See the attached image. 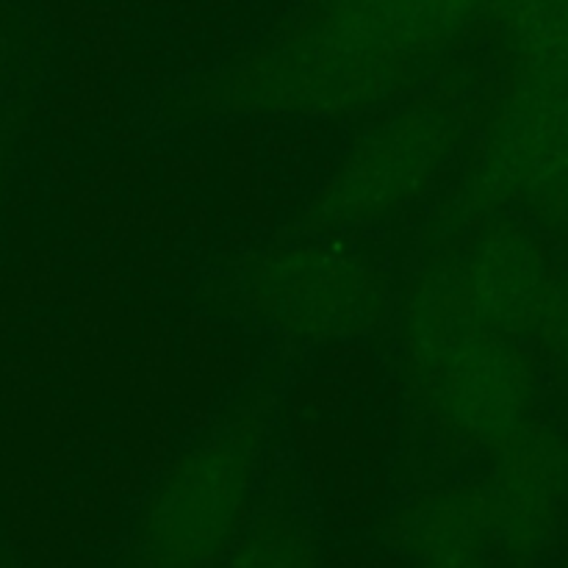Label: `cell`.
I'll return each instance as SVG.
<instances>
[{"instance_id":"cell-1","label":"cell","mask_w":568,"mask_h":568,"mask_svg":"<svg viewBox=\"0 0 568 568\" xmlns=\"http://www.w3.org/2000/svg\"><path fill=\"white\" fill-rule=\"evenodd\" d=\"M497 0H311L214 83L220 109L342 120L425 81Z\"/></svg>"},{"instance_id":"cell-2","label":"cell","mask_w":568,"mask_h":568,"mask_svg":"<svg viewBox=\"0 0 568 568\" xmlns=\"http://www.w3.org/2000/svg\"><path fill=\"white\" fill-rule=\"evenodd\" d=\"M399 336L410 392L449 442L491 455L532 422L538 369L525 338L471 311L449 258L410 283Z\"/></svg>"},{"instance_id":"cell-3","label":"cell","mask_w":568,"mask_h":568,"mask_svg":"<svg viewBox=\"0 0 568 568\" xmlns=\"http://www.w3.org/2000/svg\"><path fill=\"white\" fill-rule=\"evenodd\" d=\"M261 469L264 430L255 416L197 438L150 488L125 568H220L258 505Z\"/></svg>"},{"instance_id":"cell-4","label":"cell","mask_w":568,"mask_h":568,"mask_svg":"<svg viewBox=\"0 0 568 568\" xmlns=\"http://www.w3.org/2000/svg\"><path fill=\"white\" fill-rule=\"evenodd\" d=\"M466 131L464 103L447 94H422L383 111L316 189L305 227L342 236L403 214L449 170Z\"/></svg>"},{"instance_id":"cell-5","label":"cell","mask_w":568,"mask_h":568,"mask_svg":"<svg viewBox=\"0 0 568 568\" xmlns=\"http://www.w3.org/2000/svg\"><path fill=\"white\" fill-rule=\"evenodd\" d=\"M242 300L264 327L314 347L372 336L397 305L381 264L322 233L255 253L242 270Z\"/></svg>"},{"instance_id":"cell-6","label":"cell","mask_w":568,"mask_h":568,"mask_svg":"<svg viewBox=\"0 0 568 568\" xmlns=\"http://www.w3.org/2000/svg\"><path fill=\"white\" fill-rule=\"evenodd\" d=\"M480 483L505 568H541L568 521L566 438L530 422L494 449Z\"/></svg>"},{"instance_id":"cell-7","label":"cell","mask_w":568,"mask_h":568,"mask_svg":"<svg viewBox=\"0 0 568 568\" xmlns=\"http://www.w3.org/2000/svg\"><path fill=\"white\" fill-rule=\"evenodd\" d=\"M449 264L483 322L525 342L532 336L558 266L530 225L503 214L486 216L471 225V236Z\"/></svg>"},{"instance_id":"cell-8","label":"cell","mask_w":568,"mask_h":568,"mask_svg":"<svg viewBox=\"0 0 568 568\" xmlns=\"http://www.w3.org/2000/svg\"><path fill=\"white\" fill-rule=\"evenodd\" d=\"M405 568H505L480 480L419 494L392 530Z\"/></svg>"},{"instance_id":"cell-9","label":"cell","mask_w":568,"mask_h":568,"mask_svg":"<svg viewBox=\"0 0 568 568\" xmlns=\"http://www.w3.org/2000/svg\"><path fill=\"white\" fill-rule=\"evenodd\" d=\"M220 568H327L320 530L288 505H255Z\"/></svg>"},{"instance_id":"cell-10","label":"cell","mask_w":568,"mask_h":568,"mask_svg":"<svg viewBox=\"0 0 568 568\" xmlns=\"http://www.w3.org/2000/svg\"><path fill=\"white\" fill-rule=\"evenodd\" d=\"M530 338L538 344L544 358L555 366V372L568 381V266L555 272L552 288Z\"/></svg>"},{"instance_id":"cell-11","label":"cell","mask_w":568,"mask_h":568,"mask_svg":"<svg viewBox=\"0 0 568 568\" xmlns=\"http://www.w3.org/2000/svg\"><path fill=\"white\" fill-rule=\"evenodd\" d=\"M527 205L549 225H568V161L532 194Z\"/></svg>"},{"instance_id":"cell-12","label":"cell","mask_w":568,"mask_h":568,"mask_svg":"<svg viewBox=\"0 0 568 568\" xmlns=\"http://www.w3.org/2000/svg\"><path fill=\"white\" fill-rule=\"evenodd\" d=\"M555 568H568V549L564 552V558H560L558 564H555Z\"/></svg>"},{"instance_id":"cell-13","label":"cell","mask_w":568,"mask_h":568,"mask_svg":"<svg viewBox=\"0 0 568 568\" xmlns=\"http://www.w3.org/2000/svg\"><path fill=\"white\" fill-rule=\"evenodd\" d=\"M566 453H568V442H566Z\"/></svg>"}]
</instances>
